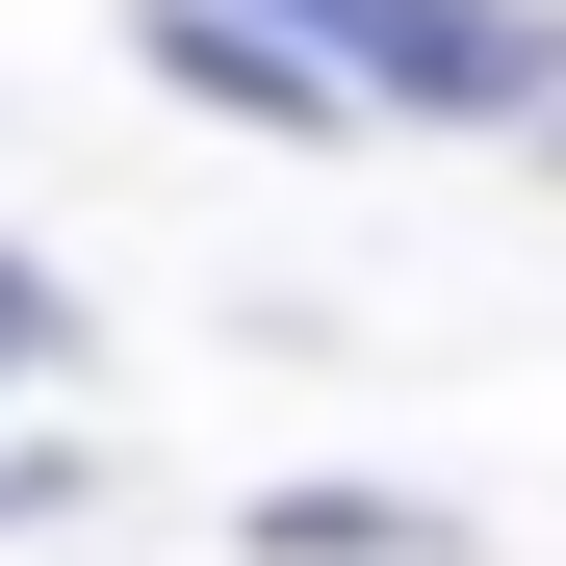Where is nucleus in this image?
<instances>
[{
    "label": "nucleus",
    "mask_w": 566,
    "mask_h": 566,
    "mask_svg": "<svg viewBox=\"0 0 566 566\" xmlns=\"http://www.w3.org/2000/svg\"><path fill=\"white\" fill-rule=\"evenodd\" d=\"M52 515H104V438H0V541H52Z\"/></svg>",
    "instance_id": "5"
},
{
    "label": "nucleus",
    "mask_w": 566,
    "mask_h": 566,
    "mask_svg": "<svg viewBox=\"0 0 566 566\" xmlns=\"http://www.w3.org/2000/svg\"><path fill=\"white\" fill-rule=\"evenodd\" d=\"M129 77H155L180 129H283V155H335V129H360L335 77L283 52V0H129Z\"/></svg>",
    "instance_id": "2"
},
{
    "label": "nucleus",
    "mask_w": 566,
    "mask_h": 566,
    "mask_svg": "<svg viewBox=\"0 0 566 566\" xmlns=\"http://www.w3.org/2000/svg\"><path fill=\"white\" fill-rule=\"evenodd\" d=\"M515 155H541V180H566V104H541V129H515Z\"/></svg>",
    "instance_id": "6"
},
{
    "label": "nucleus",
    "mask_w": 566,
    "mask_h": 566,
    "mask_svg": "<svg viewBox=\"0 0 566 566\" xmlns=\"http://www.w3.org/2000/svg\"><path fill=\"white\" fill-rule=\"evenodd\" d=\"M77 360H104V310H77L27 232H0V387H77Z\"/></svg>",
    "instance_id": "4"
},
{
    "label": "nucleus",
    "mask_w": 566,
    "mask_h": 566,
    "mask_svg": "<svg viewBox=\"0 0 566 566\" xmlns=\"http://www.w3.org/2000/svg\"><path fill=\"white\" fill-rule=\"evenodd\" d=\"M232 541L258 566H490V515H463V490H387V463H310V490H258Z\"/></svg>",
    "instance_id": "3"
},
{
    "label": "nucleus",
    "mask_w": 566,
    "mask_h": 566,
    "mask_svg": "<svg viewBox=\"0 0 566 566\" xmlns=\"http://www.w3.org/2000/svg\"><path fill=\"white\" fill-rule=\"evenodd\" d=\"M283 52L360 129H490V155L566 104V0H283Z\"/></svg>",
    "instance_id": "1"
}]
</instances>
